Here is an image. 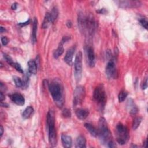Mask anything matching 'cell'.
<instances>
[{
    "mask_svg": "<svg viewBox=\"0 0 148 148\" xmlns=\"http://www.w3.org/2000/svg\"><path fill=\"white\" fill-rule=\"evenodd\" d=\"M147 139L145 141V142H144V145H143V147H147Z\"/></svg>",
    "mask_w": 148,
    "mask_h": 148,
    "instance_id": "41",
    "label": "cell"
},
{
    "mask_svg": "<svg viewBox=\"0 0 148 148\" xmlns=\"http://www.w3.org/2000/svg\"><path fill=\"white\" fill-rule=\"evenodd\" d=\"M1 42L3 46H6L9 42V39L6 36H2L1 38Z\"/></svg>",
    "mask_w": 148,
    "mask_h": 148,
    "instance_id": "32",
    "label": "cell"
},
{
    "mask_svg": "<svg viewBox=\"0 0 148 148\" xmlns=\"http://www.w3.org/2000/svg\"><path fill=\"white\" fill-rule=\"evenodd\" d=\"M17 3H16V2L13 3L11 6V8L13 10H16L17 9Z\"/></svg>",
    "mask_w": 148,
    "mask_h": 148,
    "instance_id": "36",
    "label": "cell"
},
{
    "mask_svg": "<svg viewBox=\"0 0 148 148\" xmlns=\"http://www.w3.org/2000/svg\"><path fill=\"white\" fill-rule=\"evenodd\" d=\"M84 127L92 136L95 137L98 135V133L96 128L92 124L90 123H85Z\"/></svg>",
    "mask_w": 148,
    "mask_h": 148,
    "instance_id": "21",
    "label": "cell"
},
{
    "mask_svg": "<svg viewBox=\"0 0 148 148\" xmlns=\"http://www.w3.org/2000/svg\"><path fill=\"white\" fill-rule=\"evenodd\" d=\"M3 57H4L5 59L6 60V62H7L9 64H10V65H11L13 64V61L12 58H11L9 55H7V54H3Z\"/></svg>",
    "mask_w": 148,
    "mask_h": 148,
    "instance_id": "31",
    "label": "cell"
},
{
    "mask_svg": "<svg viewBox=\"0 0 148 148\" xmlns=\"http://www.w3.org/2000/svg\"><path fill=\"white\" fill-rule=\"evenodd\" d=\"M86 138L83 135H80L76 139L75 147L77 148L86 147Z\"/></svg>",
    "mask_w": 148,
    "mask_h": 148,
    "instance_id": "17",
    "label": "cell"
},
{
    "mask_svg": "<svg viewBox=\"0 0 148 148\" xmlns=\"http://www.w3.org/2000/svg\"><path fill=\"white\" fill-rule=\"evenodd\" d=\"M85 94L86 91L84 87L82 86H77L73 93V106H76L80 105L85 97Z\"/></svg>",
    "mask_w": 148,
    "mask_h": 148,
    "instance_id": "8",
    "label": "cell"
},
{
    "mask_svg": "<svg viewBox=\"0 0 148 148\" xmlns=\"http://www.w3.org/2000/svg\"><path fill=\"white\" fill-rule=\"evenodd\" d=\"M51 23H52V20H51V18L50 14V13L47 12L45 14V17H44V19H43V21L42 27V28L43 29L47 28L50 25V24Z\"/></svg>",
    "mask_w": 148,
    "mask_h": 148,
    "instance_id": "18",
    "label": "cell"
},
{
    "mask_svg": "<svg viewBox=\"0 0 148 148\" xmlns=\"http://www.w3.org/2000/svg\"><path fill=\"white\" fill-rule=\"evenodd\" d=\"M97 12L99 13H102V14H104L106 13V10L105 9H99V10L97 11Z\"/></svg>",
    "mask_w": 148,
    "mask_h": 148,
    "instance_id": "37",
    "label": "cell"
},
{
    "mask_svg": "<svg viewBox=\"0 0 148 148\" xmlns=\"http://www.w3.org/2000/svg\"><path fill=\"white\" fill-rule=\"evenodd\" d=\"M78 24L80 31L88 35H91L96 28V23L91 16L80 14L78 17Z\"/></svg>",
    "mask_w": 148,
    "mask_h": 148,
    "instance_id": "2",
    "label": "cell"
},
{
    "mask_svg": "<svg viewBox=\"0 0 148 148\" xmlns=\"http://www.w3.org/2000/svg\"><path fill=\"white\" fill-rule=\"evenodd\" d=\"M11 100L17 105L23 106L25 103V99L24 97L18 93H14L9 95Z\"/></svg>",
    "mask_w": 148,
    "mask_h": 148,
    "instance_id": "13",
    "label": "cell"
},
{
    "mask_svg": "<svg viewBox=\"0 0 148 148\" xmlns=\"http://www.w3.org/2000/svg\"><path fill=\"white\" fill-rule=\"evenodd\" d=\"M47 126L49 143L52 146H56L57 145V133L55 128L54 114L51 110H50L47 113Z\"/></svg>",
    "mask_w": 148,
    "mask_h": 148,
    "instance_id": "4",
    "label": "cell"
},
{
    "mask_svg": "<svg viewBox=\"0 0 148 148\" xmlns=\"http://www.w3.org/2000/svg\"><path fill=\"white\" fill-rule=\"evenodd\" d=\"M13 67H14L18 72L23 73V69H22L21 66H20V65L17 62H13V64L11 65Z\"/></svg>",
    "mask_w": 148,
    "mask_h": 148,
    "instance_id": "28",
    "label": "cell"
},
{
    "mask_svg": "<svg viewBox=\"0 0 148 148\" xmlns=\"http://www.w3.org/2000/svg\"><path fill=\"white\" fill-rule=\"evenodd\" d=\"M116 3L122 8H134L141 6L142 3L139 1H117Z\"/></svg>",
    "mask_w": 148,
    "mask_h": 148,
    "instance_id": "10",
    "label": "cell"
},
{
    "mask_svg": "<svg viewBox=\"0 0 148 148\" xmlns=\"http://www.w3.org/2000/svg\"><path fill=\"white\" fill-rule=\"evenodd\" d=\"M74 75L75 79L77 81H79L82 77V53L79 51L75 57L74 62Z\"/></svg>",
    "mask_w": 148,
    "mask_h": 148,
    "instance_id": "7",
    "label": "cell"
},
{
    "mask_svg": "<svg viewBox=\"0 0 148 148\" xmlns=\"http://www.w3.org/2000/svg\"><path fill=\"white\" fill-rule=\"evenodd\" d=\"M28 66L29 72L32 74H36L37 71V65L36 62L34 60H30L28 62Z\"/></svg>",
    "mask_w": 148,
    "mask_h": 148,
    "instance_id": "19",
    "label": "cell"
},
{
    "mask_svg": "<svg viewBox=\"0 0 148 148\" xmlns=\"http://www.w3.org/2000/svg\"><path fill=\"white\" fill-rule=\"evenodd\" d=\"M76 50V47L75 46H72L70 47L66 51L65 57H64V61L68 65H72L73 64V57L75 53V51Z\"/></svg>",
    "mask_w": 148,
    "mask_h": 148,
    "instance_id": "12",
    "label": "cell"
},
{
    "mask_svg": "<svg viewBox=\"0 0 148 148\" xmlns=\"http://www.w3.org/2000/svg\"><path fill=\"white\" fill-rule=\"evenodd\" d=\"M66 25L68 28H71L72 27V23L71 21H68L66 23Z\"/></svg>",
    "mask_w": 148,
    "mask_h": 148,
    "instance_id": "38",
    "label": "cell"
},
{
    "mask_svg": "<svg viewBox=\"0 0 148 148\" xmlns=\"http://www.w3.org/2000/svg\"><path fill=\"white\" fill-rule=\"evenodd\" d=\"M33 112H34V109L32 107L30 106L27 107L23 112V114H22L23 118L24 119H28L31 116Z\"/></svg>",
    "mask_w": 148,
    "mask_h": 148,
    "instance_id": "23",
    "label": "cell"
},
{
    "mask_svg": "<svg viewBox=\"0 0 148 148\" xmlns=\"http://www.w3.org/2000/svg\"><path fill=\"white\" fill-rule=\"evenodd\" d=\"M139 22H140V24H141V25L143 28H145L146 29H147L148 22H147L146 19H145V18H141V19L139 20Z\"/></svg>",
    "mask_w": 148,
    "mask_h": 148,
    "instance_id": "29",
    "label": "cell"
},
{
    "mask_svg": "<svg viewBox=\"0 0 148 148\" xmlns=\"http://www.w3.org/2000/svg\"><path fill=\"white\" fill-rule=\"evenodd\" d=\"M61 142L64 147L69 148L72 146V138L71 136L62 134L61 135Z\"/></svg>",
    "mask_w": 148,
    "mask_h": 148,
    "instance_id": "15",
    "label": "cell"
},
{
    "mask_svg": "<svg viewBox=\"0 0 148 148\" xmlns=\"http://www.w3.org/2000/svg\"><path fill=\"white\" fill-rule=\"evenodd\" d=\"M141 121H142V118L140 117H135L132 123V129L134 130H135L136 129H137L138 127L139 126Z\"/></svg>",
    "mask_w": 148,
    "mask_h": 148,
    "instance_id": "24",
    "label": "cell"
},
{
    "mask_svg": "<svg viewBox=\"0 0 148 148\" xmlns=\"http://www.w3.org/2000/svg\"><path fill=\"white\" fill-rule=\"evenodd\" d=\"M49 89L52 98L58 108H62L64 103V89L60 81L55 79L49 84Z\"/></svg>",
    "mask_w": 148,
    "mask_h": 148,
    "instance_id": "1",
    "label": "cell"
},
{
    "mask_svg": "<svg viewBox=\"0 0 148 148\" xmlns=\"http://www.w3.org/2000/svg\"><path fill=\"white\" fill-rule=\"evenodd\" d=\"M93 98L101 109H103L106 102V94L102 85L98 86L94 90Z\"/></svg>",
    "mask_w": 148,
    "mask_h": 148,
    "instance_id": "6",
    "label": "cell"
},
{
    "mask_svg": "<svg viewBox=\"0 0 148 148\" xmlns=\"http://www.w3.org/2000/svg\"><path fill=\"white\" fill-rule=\"evenodd\" d=\"M64 49L63 47V43L60 42L57 49L53 53L54 57L55 58H58L62 54V53H64Z\"/></svg>",
    "mask_w": 148,
    "mask_h": 148,
    "instance_id": "22",
    "label": "cell"
},
{
    "mask_svg": "<svg viewBox=\"0 0 148 148\" xmlns=\"http://www.w3.org/2000/svg\"><path fill=\"white\" fill-rule=\"evenodd\" d=\"M13 81L17 87H21L24 86V82L20 77H18L17 76H13Z\"/></svg>",
    "mask_w": 148,
    "mask_h": 148,
    "instance_id": "26",
    "label": "cell"
},
{
    "mask_svg": "<svg viewBox=\"0 0 148 148\" xmlns=\"http://www.w3.org/2000/svg\"><path fill=\"white\" fill-rule=\"evenodd\" d=\"M128 107L129 108L130 112L131 114L135 115L138 113V109L134 103V101L132 99H129L128 101Z\"/></svg>",
    "mask_w": 148,
    "mask_h": 148,
    "instance_id": "20",
    "label": "cell"
},
{
    "mask_svg": "<svg viewBox=\"0 0 148 148\" xmlns=\"http://www.w3.org/2000/svg\"><path fill=\"white\" fill-rule=\"evenodd\" d=\"M5 99V97L2 91L0 92V101L2 102Z\"/></svg>",
    "mask_w": 148,
    "mask_h": 148,
    "instance_id": "35",
    "label": "cell"
},
{
    "mask_svg": "<svg viewBox=\"0 0 148 148\" xmlns=\"http://www.w3.org/2000/svg\"><path fill=\"white\" fill-rule=\"evenodd\" d=\"M147 87V78L145 80V81H143V82L142 84V88L143 90L146 89Z\"/></svg>",
    "mask_w": 148,
    "mask_h": 148,
    "instance_id": "33",
    "label": "cell"
},
{
    "mask_svg": "<svg viewBox=\"0 0 148 148\" xmlns=\"http://www.w3.org/2000/svg\"><path fill=\"white\" fill-rule=\"evenodd\" d=\"M116 139L120 145H124L128 142L130 138L129 131L127 127L120 123L116 125Z\"/></svg>",
    "mask_w": 148,
    "mask_h": 148,
    "instance_id": "5",
    "label": "cell"
},
{
    "mask_svg": "<svg viewBox=\"0 0 148 148\" xmlns=\"http://www.w3.org/2000/svg\"><path fill=\"white\" fill-rule=\"evenodd\" d=\"M38 27V20L36 18H34L32 25V31L31 34V42L34 44L36 42V32Z\"/></svg>",
    "mask_w": 148,
    "mask_h": 148,
    "instance_id": "16",
    "label": "cell"
},
{
    "mask_svg": "<svg viewBox=\"0 0 148 148\" xmlns=\"http://www.w3.org/2000/svg\"><path fill=\"white\" fill-rule=\"evenodd\" d=\"M75 113L78 119L80 120H84L88 117L89 114V111L86 109H78L76 110Z\"/></svg>",
    "mask_w": 148,
    "mask_h": 148,
    "instance_id": "14",
    "label": "cell"
},
{
    "mask_svg": "<svg viewBox=\"0 0 148 148\" xmlns=\"http://www.w3.org/2000/svg\"><path fill=\"white\" fill-rule=\"evenodd\" d=\"M105 73L109 79H116L117 77L118 73L113 58L109 60L105 68Z\"/></svg>",
    "mask_w": 148,
    "mask_h": 148,
    "instance_id": "9",
    "label": "cell"
},
{
    "mask_svg": "<svg viewBox=\"0 0 148 148\" xmlns=\"http://www.w3.org/2000/svg\"><path fill=\"white\" fill-rule=\"evenodd\" d=\"M99 139L103 144L108 145L113 141L112 134L110 131L107 123L103 117H101L98 122V130L97 131Z\"/></svg>",
    "mask_w": 148,
    "mask_h": 148,
    "instance_id": "3",
    "label": "cell"
},
{
    "mask_svg": "<svg viewBox=\"0 0 148 148\" xmlns=\"http://www.w3.org/2000/svg\"><path fill=\"white\" fill-rule=\"evenodd\" d=\"M5 31H6V29H5V28H3V27L1 26V27H0V32H1V33H3V32H5Z\"/></svg>",
    "mask_w": 148,
    "mask_h": 148,
    "instance_id": "39",
    "label": "cell"
},
{
    "mask_svg": "<svg viewBox=\"0 0 148 148\" xmlns=\"http://www.w3.org/2000/svg\"><path fill=\"white\" fill-rule=\"evenodd\" d=\"M0 131H1L0 134H1V137L3 135V128L2 125H1V127H0Z\"/></svg>",
    "mask_w": 148,
    "mask_h": 148,
    "instance_id": "40",
    "label": "cell"
},
{
    "mask_svg": "<svg viewBox=\"0 0 148 148\" xmlns=\"http://www.w3.org/2000/svg\"><path fill=\"white\" fill-rule=\"evenodd\" d=\"M29 23H30V20L29 19L28 20H27V21H25V22H23V23H18V25H19L20 26H21V27H24V26H25V25L29 24Z\"/></svg>",
    "mask_w": 148,
    "mask_h": 148,
    "instance_id": "34",
    "label": "cell"
},
{
    "mask_svg": "<svg viewBox=\"0 0 148 148\" xmlns=\"http://www.w3.org/2000/svg\"><path fill=\"white\" fill-rule=\"evenodd\" d=\"M62 116L66 118L70 117L71 116V113L70 110H69L68 109H64L62 111Z\"/></svg>",
    "mask_w": 148,
    "mask_h": 148,
    "instance_id": "30",
    "label": "cell"
},
{
    "mask_svg": "<svg viewBox=\"0 0 148 148\" xmlns=\"http://www.w3.org/2000/svg\"><path fill=\"white\" fill-rule=\"evenodd\" d=\"M3 66V65H2V63L1 62V68H2Z\"/></svg>",
    "mask_w": 148,
    "mask_h": 148,
    "instance_id": "42",
    "label": "cell"
},
{
    "mask_svg": "<svg viewBox=\"0 0 148 148\" xmlns=\"http://www.w3.org/2000/svg\"><path fill=\"white\" fill-rule=\"evenodd\" d=\"M50 16H51V18L52 20V23H54V21L56 20V18H57L58 14V9L56 8H53L51 11V12L50 13Z\"/></svg>",
    "mask_w": 148,
    "mask_h": 148,
    "instance_id": "25",
    "label": "cell"
},
{
    "mask_svg": "<svg viewBox=\"0 0 148 148\" xmlns=\"http://www.w3.org/2000/svg\"><path fill=\"white\" fill-rule=\"evenodd\" d=\"M127 95H128V92L127 91H121L119 93V94L118 95L119 101L120 102H123L125 99V98L127 97Z\"/></svg>",
    "mask_w": 148,
    "mask_h": 148,
    "instance_id": "27",
    "label": "cell"
},
{
    "mask_svg": "<svg viewBox=\"0 0 148 148\" xmlns=\"http://www.w3.org/2000/svg\"><path fill=\"white\" fill-rule=\"evenodd\" d=\"M86 53L89 66L93 67L95 65V54L93 48L90 46H87L86 48Z\"/></svg>",
    "mask_w": 148,
    "mask_h": 148,
    "instance_id": "11",
    "label": "cell"
}]
</instances>
